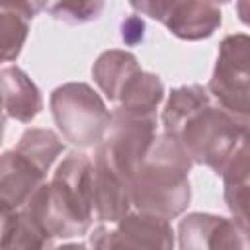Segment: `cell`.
<instances>
[{"instance_id": "6da1fadb", "label": "cell", "mask_w": 250, "mask_h": 250, "mask_svg": "<svg viewBox=\"0 0 250 250\" xmlns=\"http://www.w3.org/2000/svg\"><path fill=\"white\" fill-rule=\"evenodd\" d=\"M92 162L86 154H68L55 170L51 184H43L25 209L53 238L84 234L94 213Z\"/></svg>"}, {"instance_id": "7a4b0ae2", "label": "cell", "mask_w": 250, "mask_h": 250, "mask_svg": "<svg viewBox=\"0 0 250 250\" xmlns=\"http://www.w3.org/2000/svg\"><path fill=\"white\" fill-rule=\"evenodd\" d=\"M191 162L176 137L168 133L156 137L131 182V201L139 213L162 219L178 217L189 205Z\"/></svg>"}, {"instance_id": "3957f363", "label": "cell", "mask_w": 250, "mask_h": 250, "mask_svg": "<svg viewBox=\"0 0 250 250\" xmlns=\"http://www.w3.org/2000/svg\"><path fill=\"white\" fill-rule=\"evenodd\" d=\"M176 139L193 162L223 176L232 164L250 156V117L209 104L182 125Z\"/></svg>"}, {"instance_id": "277c9868", "label": "cell", "mask_w": 250, "mask_h": 250, "mask_svg": "<svg viewBox=\"0 0 250 250\" xmlns=\"http://www.w3.org/2000/svg\"><path fill=\"white\" fill-rule=\"evenodd\" d=\"M51 111L64 139L80 148L102 145L113 121L104 100L82 82L59 86L51 94Z\"/></svg>"}, {"instance_id": "5b68a950", "label": "cell", "mask_w": 250, "mask_h": 250, "mask_svg": "<svg viewBox=\"0 0 250 250\" xmlns=\"http://www.w3.org/2000/svg\"><path fill=\"white\" fill-rule=\"evenodd\" d=\"M207 90L227 111L250 117V35L234 33L221 41Z\"/></svg>"}, {"instance_id": "8992f818", "label": "cell", "mask_w": 250, "mask_h": 250, "mask_svg": "<svg viewBox=\"0 0 250 250\" xmlns=\"http://www.w3.org/2000/svg\"><path fill=\"white\" fill-rule=\"evenodd\" d=\"M131 8L143 12L162 25L168 27L180 39L197 41L211 37L215 29L221 25V8L213 2H131Z\"/></svg>"}, {"instance_id": "52a82bcc", "label": "cell", "mask_w": 250, "mask_h": 250, "mask_svg": "<svg viewBox=\"0 0 250 250\" xmlns=\"http://www.w3.org/2000/svg\"><path fill=\"white\" fill-rule=\"evenodd\" d=\"M180 250H250V227L238 219L191 213L178 227Z\"/></svg>"}, {"instance_id": "ba28073f", "label": "cell", "mask_w": 250, "mask_h": 250, "mask_svg": "<svg viewBox=\"0 0 250 250\" xmlns=\"http://www.w3.org/2000/svg\"><path fill=\"white\" fill-rule=\"evenodd\" d=\"M92 193L94 215L98 221L117 223L129 215V207L133 205L131 182L113 166V162L100 146L92 168Z\"/></svg>"}, {"instance_id": "9c48e42d", "label": "cell", "mask_w": 250, "mask_h": 250, "mask_svg": "<svg viewBox=\"0 0 250 250\" xmlns=\"http://www.w3.org/2000/svg\"><path fill=\"white\" fill-rule=\"evenodd\" d=\"M47 172L16 148L2 154L0 168V201L2 215L23 209L45 184Z\"/></svg>"}, {"instance_id": "30bf717a", "label": "cell", "mask_w": 250, "mask_h": 250, "mask_svg": "<svg viewBox=\"0 0 250 250\" xmlns=\"http://www.w3.org/2000/svg\"><path fill=\"white\" fill-rule=\"evenodd\" d=\"M109 244L111 250H172L174 232L168 219L133 213L109 232Z\"/></svg>"}, {"instance_id": "8fae6325", "label": "cell", "mask_w": 250, "mask_h": 250, "mask_svg": "<svg viewBox=\"0 0 250 250\" xmlns=\"http://www.w3.org/2000/svg\"><path fill=\"white\" fill-rule=\"evenodd\" d=\"M2 94H4V117H14L21 123L33 121L43 109L41 94L35 84L18 66L2 68Z\"/></svg>"}, {"instance_id": "7c38bea8", "label": "cell", "mask_w": 250, "mask_h": 250, "mask_svg": "<svg viewBox=\"0 0 250 250\" xmlns=\"http://www.w3.org/2000/svg\"><path fill=\"white\" fill-rule=\"evenodd\" d=\"M164 88L156 74L139 70L123 86L115 100V113L125 117H154V111L162 100Z\"/></svg>"}, {"instance_id": "4fadbf2b", "label": "cell", "mask_w": 250, "mask_h": 250, "mask_svg": "<svg viewBox=\"0 0 250 250\" xmlns=\"http://www.w3.org/2000/svg\"><path fill=\"white\" fill-rule=\"evenodd\" d=\"M2 217V250H53V236L25 207Z\"/></svg>"}, {"instance_id": "5bb4252c", "label": "cell", "mask_w": 250, "mask_h": 250, "mask_svg": "<svg viewBox=\"0 0 250 250\" xmlns=\"http://www.w3.org/2000/svg\"><path fill=\"white\" fill-rule=\"evenodd\" d=\"M41 2H8L0 6V39H2V61L16 59L27 37L29 20L43 8Z\"/></svg>"}, {"instance_id": "9a60e30c", "label": "cell", "mask_w": 250, "mask_h": 250, "mask_svg": "<svg viewBox=\"0 0 250 250\" xmlns=\"http://www.w3.org/2000/svg\"><path fill=\"white\" fill-rule=\"evenodd\" d=\"M139 70H141V66H139L135 55H131L127 51L111 49L98 57V61L94 62L92 74H94V80L100 86V90L109 98V102L115 104L123 86Z\"/></svg>"}, {"instance_id": "2e32d148", "label": "cell", "mask_w": 250, "mask_h": 250, "mask_svg": "<svg viewBox=\"0 0 250 250\" xmlns=\"http://www.w3.org/2000/svg\"><path fill=\"white\" fill-rule=\"evenodd\" d=\"M211 98H209V90L199 86V84H191V86H182L172 90L166 107L162 111V123H164V133L176 137L178 131L182 129V125L201 107L209 105Z\"/></svg>"}, {"instance_id": "e0dca14e", "label": "cell", "mask_w": 250, "mask_h": 250, "mask_svg": "<svg viewBox=\"0 0 250 250\" xmlns=\"http://www.w3.org/2000/svg\"><path fill=\"white\" fill-rule=\"evenodd\" d=\"M225 201L234 219L250 227V156L242 158L223 174Z\"/></svg>"}, {"instance_id": "ac0fdd59", "label": "cell", "mask_w": 250, "mask_h": 250, "mask_svg": "<svg viewBox=\"0 0 250 250\" xmlns=\"http://www.w3.org/2000/svg\"><path fill=\"white\" fill-rule=\"evenodd\" d=\"M14 148L25 154L27 158H31L35 164H39L47 172L53 160L64 150V145L49 129H27L20 137V143Z\"/></svg>"}, {"instance_id": "d6986e66", "label": "cell", "mask_w": 250, "mask_h": 250, "mask_svg": "<svg viewBox=\"0 0 250 250\" xmlns=\"http://www.w3.org/2000/svg\"><path fill=\"white\" fill-rule=\"evenodd\" d=\"M53 18L66 23H86L98 18L104 10V2H53L45 4Z\"/></svg>"}, {"instance_id": "ffe728a7", "label": "cell", "mask_w": 250, "mask_h": 250, "mask_svg": "<svg viewBox=\"0 0 250 250\" xmlns=\"http://www.w3.org/2000/svg\"><path fill=\"white\" fill-rule=\"evenodd\" d=\"M143 29H145V23L137 16H133V18H129V20L123 21V25H121V37H123L125 43L135 45V43H139L143 39Z\"/></svg>"}, {"instance_id": "44dd1931", "label": "cell", "mask_w": 250, "mask_h": 250, "mask_svg": "<svg viewBox=\"0 0 250 250\" xmlns=\"http://www.w3.org/2000/svg\"><path fill=\"white\" fill-rule=\"evenodd\" d=\"M109 229H105L104 225H100L98 229H94V232L90 234V250H111L109 244Z\"/></svg>"}, {"instance_id": "7402d4cb", "label": "cell", "mask_w": 250, "mask_h": 250, "mask_svg": "<svg viewBox=\"0 0 250 250\" xmlns=\"http://www.w3.org/2000/svg\"><path fill=\"white\" fill-rule=\"evenodd\" d=\"M236 12H238V18L244 25L250 27V0H242V2H236Z\"/></svg>"}, {"instance_id": "603a6c76", "label": "cell", "mask_w": 250, "mask_h": 250, "mask_svg": "<svg viewBox=\"0 0 250 250\" xmlns=\"http://www.w3.org/2000/svg\"><path fill=\"white\" fill-rule=\"evenodd\" d=\"M53 250H90V248L82 242H74V244H64V246H59V248H53Z\"/></svg>"}]
</instances>
